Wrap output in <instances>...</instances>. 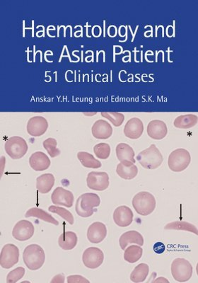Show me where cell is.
<instances>
[{"instance_id":"30","label":"cell","mask_w":198,"mask_h":283,"mask_svg":"<svg viewBox=\"0 0 198 283\" xmlns=\"http://www.w3.org/2000/svg\"><path fill=\"white\" fill-rule=\"evenodd\" d=\"M164 229L168 230H183L198 235L197 228L194 224L185 221H175L169 223L164 227Z\"/></svg>"},{"instance_id":"20","label":"cell","mask_w":198,"mask_h":283,"mask_svg":"<svg viewBox=\"0 0 198 283\" xmlns=\"http://www.w3.org/2000/svg\"><path fill=\"white\" fill-rule=\"evenodd\" d=\"M120 248L122 250H125L126 247L129 244H137L138 245H144V238L143 235L136 230H131V231L126 232L122 234L119 240Z\"/></svg>"},{"instance_id":"12","label":"cell","mask_w":198,"mask_h":283,"mask_svg":"<svg viewBox=\"0 0 198 283\" xmlns=\"http://www.w3.org/2000/svg\"><path fill=\"white\" fill-rule=\"evenodd\" d=\"M48 128V123L43 117L31 118L28 121L27 132L33 137H40L45 134Z\"/></svg>"},{"instance_id":"28","label":"cell","mask_w":198,"mask_h":283,"mask_svg":"<svg viewBox=\"0 0 198 283\" xmlns=\"http://www.w3.org/2000/svg\"><path fill=\"white\" fill-rule=\"evenodd\" d=\"M77 158L80 160L82 164L86 168H99L102 166L101 161L99 160L96 159L92 154L89 152H78Z\"/></svg>"},{"instance_id":"16","label":"cell","mask_w":198,"mask_h":283,"mask_svg":"<svg viewBox=\"0 0 198 283\" xmlns=\"http://www.w3.org/2000/svg\"><path fill=\"white\" fill-rule=\"evenodd\" d=\"M147 131L151 138L157 140H162L167 135V126L162 121H152L147 126Z\"/></svg>"},{"instance_id":"26","label":"cell","mask_w":198,"mask_h":283,"mask_svg":"<svg viewBox=\"0 0 198 283\" xmlns=\"http://www.w3.org/2000/svg\"><path fill=\"white\" fill-rule=\"evenodd\" d=\"M25 217H34L46 221V222L51 223V224H53L54 225L59 224V221L52 217L51 214H49L46 211L42 210L41 208H38V207H32V208L29 209V210L26 212Z\"/></svg>"},{"instance_id":"14","label":"cell","mask_w":198,"mask_h":283,"mask_svg":"<svg viewBox=\"0 0 198 283\" xmlns=\"http://www.w3.org/2000/svg\"><path fill=\"white\" fill-rule=\"evenodd\" d=\"M52 203L56 205H62L66 207H71L74 203V195L71 191L62 187H57L54 190L51 195Z\"/></svg>"},{"instance_id":"1","label":"cell","mask_w":198,"mask_h":283,"mask_svg":"<svg viewBox=\"0 0 198 283\" xmlns=\"http://www.w3.org/2000/svg\"><path fill=\"white\" fill-rule=\"evenodd\" d=\"M23 259L26 266L29 270H38L45 263V255L44 250L38 244H31L24 249Z\"/></svg>"},{"instance_id":"22","label":"cell","mask_w":198,"mask_h":283,"mask_svg":"<svg viewBox=\"0 0 198 283\" xmlns=\"http://www.w3.org/2000/svg\"><path fill=\"white\" fill-rule=\"evenodd\" d=\"M116 156L120 162H131L136 163L135 152L132 147L126 143H120L117 145Z\"/></svg>"},{"instance_id":"38","label":"cell","mask_w":198,"mask_h":283,"mask_svg":"<svg viewBox=\"0 0 198 283\" xmlns=\"http://www.w3.org/2000/svg\"><path fill=\"white\" fill-rule=\"evenodd\" d=\"M64 282V277L62 274H58V275H55L53 278L52 279V280L50 281V282H57V283H63Z\"/></svg>"},{"instance_id":"19","label":"cell","mask_w":198,"mask_h":283,"mask_svg":"<svg viewBox=\"0 0 198 283\" xmlns=\"http://www.w3.org/2000/svg\"><path fill=\"white\" fill-rule=\"evenodd\" d=\"M50 160L43 152L33 153L29 158V164L36 172L45 171L50 166Z\"/></svg>"},{"instance_id":"23","label":"cell","mask_w":198,"mask_h":283,"mask_svg":"<svg viewBox=\"0 0 198 283\" xmlns=\"http://www.w3.org/2000/svg\"><path fill=\"white\" fill-rule=\"evenodd\" d=\"M55 182V177L52 174H44L36 179V189L38 192L45 194L51 191Z\"/></svg>"},{"instance_id":"3","label":"cell","mask_w":198,"mask_h":283,"mask_svg":"<svg viewBox=\"0 0 198 283\" xmlns=\"http://www.w3.org/2000/svg\"><path fill=\"white\" fill-rule=\"evenodd\" d=\"M136 159L143 168L150 170L156 169L162 165L164 161L162 153L154 144L139 153Z\"/></svg>"},{"instance_id":"17","label":"cell","mask_w":198,"mask_h":283,"mask_svg":"<svg viewBox=\"0 0 198 283\" xmlns=\"http://www.w3.org/2000/svg\"><path fill=\"white\" fill-rule=\"evenodd\" d=\"M144 132L143 121L138 118H133L127 121L124 128V134L127 138L136 140L142 136Z\"/></svg>"},{"instance_id":"21","label":"cell","mask_w":198,"mask_h":283,"mask_svg":"<svg viewBox=\"0 0 198 283\" xmlns=\"http://www.w3.org/2000/svg\"><path fill=\"white\" fill-rule=\"evenodd\" d=\"M116 172L120 178L125 180H131L136 178L138 174V168L135 163L120 162L117 166Z\"/></svg>"},{"instance_id":"18","label":"cell","mask_w":198,"mask_h":283,"mask_svg":"<svg viewBox=\"0 0 198 283\" xmlns=\"http://www.w3.org/2000/svg\"><path fill=\"white\" fill-rule=\"evenodd\" d=\"M93 136L100 140H106L113 134V128L105 120L96 121L92 128Z\"/></svg>"},{"instance_id":"35","label":"cell","mask_w":198,"mask_h":283,"mask_svg":"<svg viewBox=\"0 0 198 283\" xmlns=\"http://www.w3.org/2000/svg\"><path fill=\"white\" fill-rule=\"evenodd\" d=\"M25 269L23 267H18L15 270L9 272L7 276V283H16L18 282L19 279L22 278L25 275Z\"/></svg>"},{"instance_id":"8","label":"cell","mask_w":198,"mask_h":283,"mask_svg":"<svg viewBox=\"0 0 198 283\" xmlns=\"http://www.w3.org/2000/svg\"><path fill=\"white\" fill-rule=\"evenodd\" d=\"M19 249L12 244H5L0 254V265L3 268H11L19 262Z\"/></svg>"},{"instance_id":"34","label":"cell","mask_w":198,"mask_h":283,"mask_svg":"<svg viewBox=\"0 0 198 283\" xmlns=\"http://www.w3.org/2000/svg\"><path fill=\"white\" fill-rule=\"evenodd\" d=\"M94 152L97 158L107 159L110 156V147L107 143H99L94 146Z\"/></svg>"},{"instance_id":"25","label":"cell","mask_w":198,"mask_h":283,"mask_svg":"<svg viewBox=\"0 0 198 283\" xmlns=\"http://www.w3.org/2000/svg\"><path fill=\"white\" fill-rule=\"evenodd\" d=\"M197 116L194 114H185V115L180 116L175 119V127L180 129H188L195 126L197 124Z\"/></svg>"},{"instance_id":"29","label":"cell","mask_w":198,"mask_h":283,"mask_svg":"<svg viewBox=\"0 0 198 283\" xmlns=\"http://www.w3.org/2000/svg\"><path fill=\"white\" fill-rule=\"evenodd\" d=\"M143 249L139 245L129 246L125 249L124 259L130 263H135L139 261L143 256Z\"/></svg>"},{"instance_id":"10","label":"cell","mask_w":198,"mask_h":283,"mask_svg":"<svg viewBox=\"0 0 198 283\" xmlns=\"http://www.w3.org/2000/svg\"><path fill=\"white\" fill-rule=\"evenodd\" d=\"M104 254L101 249L97 247H89L84 251L82 261L87 268L96 269L102 264Z\"/></svg>"},{"instance_id":"5","label":"cell","mask_w":198,"mask_h":283,"mask_svg":"<svg viewBox=\"0 0 198 283\" xmlns=\"http://www.w3.org/2000/svg\"><path fill=\"white\" fill-rule=\"evenodd\" d=\"M191 156L186 149L180 148L175 149L170 154L168 164L171 171L181 172L186 169L190 165Z\"/></svg>"},{"instance_id":"9","label":"cell","mask_w":198,"mask_h":283,"mask_svg":"<svg viewBox=\"0 0 198 283\" xmlns=\"http://www.w3.org/2000/svg\"><path fill=\"white\" fill-rule=\"evenodd\" d=\"M87 186L94 191H103L109 186V176L106 172H92L87 178Z\"/></svg>"},{"instance_id":"6","label":"cell","mask_w":198,"mask_h":283,"mask_svg":"<svg viewBox=\"0 0 198 283\" xmlns=\"http://www.w3.org/2000/svg\"><path fill=\"white\" fill-rule=\"evenodd\" d=\"M171 270L173 278L178 282H187L192 277V265L185 258H176L171 263Z\"/></svg>"},{"instance_id":"15","label":"cell","mask_w":198,"mask_h":283,"mask_svg":"<svg viewBox=\"0 0 198 283\" xmlns=\"http://www.w3.org/2000/svg\"><path fill=\"white\" fill-rule=\"evenodd\" d=\"M107 235L106 226L100 221H96L89 227L87 238L92 244H99L105 240Z\"/></svg>"},{"instance_id":"27","label":"cell","mask_w":198,"mask_h":283,"mask_svg":"<svg viewBox=\"0 0 198 283\" xmlns=\"http://www.w3.org/2000/svg\"><path fill=\"white\" fill-rule=\"evenodd\" d=\"M149 272H150V268L148 265L146 263H140L139 265H137L131 273V281L136 283L144 282L148 276Z\"/></svg>"},{"instance_id":"2","label":"cell","mask_w":198,"mask_h":283,"mask_svg":"<svg viewBox=\"0 0 198 283\" xmlns=\"http://www.w3.org/2000/svg\"><path fill=\"white\" fill-rule=\"evenodd\" d=\"M100 204L101 198L96 193H84L77 199L75 210L80 217H91L94 214V207H99Z\"/></svg>"},{"instance_id":"33","label":"cell","mask_w":198,"mask_h":283,"mask_svg":"<svg viewBox=\"0 0 198 283\" xmlns=\"http://www.w3.org/2000/svg\"><path fill=\"white\" fill-rule=\"evenodd\" d=\"M57 140L54 138H48L43 142V147L52 158L56 157L60 154V150L57 148Z\"/></svg>"},{"instance_id":"36","label":"cell","mask_w":198,"mask_h":283,"mask_svg":"<svg viewBox=\"0 0 198 283\" xmlns=\"http://www.w3.org/2000/svg\"><path fill=\"white\" fill-rule=\"evenodd\" d=\"M68 283H89V280L80 275H69L68 277Z\"/></svg>"},{"instance_id":"37","label":"cell","mask_w":198,"mask_h":283,"mask_svg":"<svg viewBox=\"0 0 198 283\" xmlns=\"http://www.w3.org/2000/svg\"><path fill=\"white\" fill-rule=\"evenodd\" d=\"M154 251L157 254H162L165 251V246L162 242H157V243L154 244Z\"/></svg>"},{"instance_id":"13","label":"cell","mask_w":198,"mask_h":283,"mask_svg":"<svg viewBox=\"0 0 198 283\" xmlns=\"http://www.w3.org/2000/svg\"><path fill=\"white\" fill-rule=\"evenodd\" d=\"M134 214L129 207L125 205L117 207L113 212V220L120 228H126L132 224Z\"/></svg>"},{"instance_id":"32","label":"cell","mask_w":198,"mask_h":283,"mask_svg":"<svg viewBox=\"0 0 198 283\" xmlns=\"http://www.w3.org/2000/svg\"><path fill=\"white\" fill-rule=\"evenodd\" d=\"M48 210L52 213L58 214L63 219L68 221L70 224L73 225L74 224L75 219H74L73 214L69 210H66L63 207L56 206V205H51V206L49 207Z\"/></svg>"},{"instance_id":"4","label":"cell","mask_w":198,"mask_h":283,"mask_svg":"<svg viewBox=\"0 0 198 283\" xmlns=\"http://www.w3.org/2000/svg\"><path fill=\"white\" fill-rule=\"evenodd\" d=\"M156 205L155 198L152 193L147 191L137 193L133 199V206L137 213L140 215L147 216L152 213L155 210Z\"/></svg>"},{"instance_id":"11","label":"cell","mask_w":198,"mask_h":283,"mask_svg":"<svg viewBox=\"0 0 198 283\" xmlns=\"http://www.w3.org/2000/svg\"><path fill=\"white\" fill-rule=\"evenodd\" d=\"M34 226L30 221L22 219L19 221L12 230V236L15 240L24 242L30 240L34 234Z\"/></svg>"},{"instance_id":"31","label":"cell","mask_w":198,"mask_h":283,"mask_svg":"<svg viewBox=\"0 0 198 283\" xmlns=\"http://www.w3.org/2000/svg\"><path fill=\"white\" fill-rule=\"evenodd\" d=\"M101 116L109 120L115 127H120L125 121V116L118 112H102Z\"/></svg>"},{"instance_id":"39","label":"cell","mask_w":198,"mask_h":283,"mask_svg":"<svg viewBox=\"0 0 198 283\" xmlns=\"http://www.w3.org/2000/svg\"><path fill=\"white\" fill-rule=\"evenodd\" d=\"M154 282L169 283V281L164 277H159L157 279H154Z\"/></svg>"},{"instance_id":"24","label":"cell","mask_w":198,"mask_h":283,"mask_svg":"<svg viewBox=\"0 0 198 283\" xmlns=\"http://www.w3.org/2000/svg\"><path fill=\"white\" fill-rule=\"evenodd\" d=\"M78 238L74 232H64L61 234L58 239L59 247L64 251H69L76 247Z\"/></svg>"},{"instance_id":"7","label":"cell","mask_w":198,"mask_h":283,"mask_svg":"<svg viewBox=\"0 0 198 283\" xmlns=\"http://www.w3.org/2000/svg\"><path fill=\"white\" fill-rule=\"evenodd\" d=\"M5 149L12 159H19L27 152V142L22 137H11L5 142Z\"/></svg>"}]
</instances>
